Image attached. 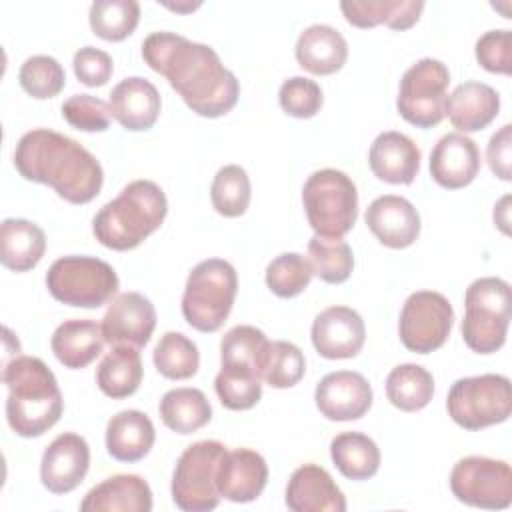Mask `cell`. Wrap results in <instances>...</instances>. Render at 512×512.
Returning a JSON list of instances; mask_svg holds the SVG:
<instances>
[{
    "label": "cell",
    "mask_w": 512,
    "mask_h": 512,
    "mask_svg": "<svg viewBox=\"0 0 512 512\" xmlns=\"http://www.w3.org/2000/svg\"><path fill=\"white\" fill-rule=\"evenodd\" d=\"M452 324L454 310L448 298L434 290H418L402 306L398 334L410 352L428 354L446 342Z\"/></svg>",
    "instance_id": "13"
},
{
    "label": "cell",
    "mask_w": 512,
    "mask_h": 512,
    "mask_svg": "<svg viewBox=\"0 0 512 512\" xmlns=\"http://www.w3.org/2000/svg\"><path fill=\"white\" fill-rule=\"evenodd\" d=\"M166 212L164 190L152 180H134L98 210L92 232L110 250H132L160 228Z\"/></svg>",
    "instance_id": "4"
},
{
    "label": "cell",
    "mask_w": 512,
    "mask_h": 512,
    "mask_svg": "<svg viewBox=\"0 0 512 512\" xmlns=\"http://www.w3.org/2000/svg\"><path fill=\"white\" fill-rule=\"evenodd\" d=\"M214 390L228 410H248L262 398V378L248 364L228 362L214 378Z\"/></svg>",
    "instance_id": "35"
},
{
    "label": "cell",
    "mask_w": 512,
    "mask_h": 512,
    "mask_svg": "<svg viewBox=\"0 0 512 512\" xmlns=\"http://www.w3.org/2000/svg\"><path fill=\"white\" fill-rule=\"evenodd\" d=\"M62 118L82 132H104L110 126V106L90 94H74L62 104Z\"/></svg>",
    "instance_id": "45"
},
{
    "label": "cell",
    "mask_w": 512,
    "mask_h": 512,
    "mask_svg": "<svg viewBox=\"0 0 512 512\" xmlns=\"http://www.w3.org/2000/svg\"><path fill=\"white\" fill-rule=\"evenodd\" d=\"M512 126L504 124L496 134H492L488 148H486V158L490 170L500 178V180H510L512 178Z\"/></svg>",
    "instance_id": "48"
},
{
    "label": "cell",
    "mask_w": 512,
    "mask_h": 512,
    "mask_svg": "<svg viewBox=\"0 0 512 512\" xmlns=\"http://www.w3.org/2000/svg\"><path fill=\"white\" fill-rule=\"evenodd\" d=\"M450 72L436 58H422L412 64L402 80L396 98L398 114L416 128L438 126L444 118Z\"/></svg>",
    "instance_id": "11"
},
{
    "label": "cell",
    "mask_w": 512,
    "mask_h": 512,
    "mask_svg": "<svg viewBox=\"0 0 512 512\" xmlns=\"http://www.w3.org/2000/svg\"><path fill=\"white\" fill-rule=\"evenodd\" d=\"M14 166L24 180L54 188L70 204L94 200L104 182L102 166L94 154L48 128H34L18 140Z\"/></svg>",
    "instance_id": "2"
},
{
    "label": "cell",
    "mask_w": 512,
    "mask_h": 512,
    "mask_svg": "<svg viewBox=\"0 0 512 512\" xmlns=\"http://www.w3.org/2000/svg\"><path fill=\"white\" fill-rule=\"evenodd\" d=\"M74 74L76 78L90 86V88H96V86H104L110 76H112V70H114V64H112V58L108 52L100 50V48H94V46H84L80 48L76 54H74Z\"/></svg>",
    "instance_id": "47"
},
{
    "label": "cell",
    "mask_w": 512,
    "mask_h": 512,
    "mask_svg": "<svg viewBox=\"0 0 512 512\" xmlns=\"http://www.w3.org/2000/svg\"><path fill=\"white\" fill-rule=\"evenodd\" d=\"M508 196H504L500 202H498V206H494V222L502 228V232H506L508 234V208H506V204H508Z\"/></svg>",
    "instance_id": "49"
},
{
    "label": "cell",
    "mask_w": 512,
    "mask_h": 512,
    "mask_svg": "<svg viewBox=\"0 0 512 512\" xmlns=\"http://www.w3.org/2000/svg\"><path fill=\"white\" fill-rule=\"evenodd\" d=\"M268 480L266 460L250 448L226 450L216 472V486L222 498L230 502L256 500Z\"/></svg>",
    "instance_id": "19"
},
{
    "label": "cell",
    "mask_w": 512,
    "mask_h": 512,
    "mask_svg": "<svg viewBox=\"0 0 512 512\" xmlns=\"http://www.w3.org/2000/svg\"><path fill=\"white\" fill-rule=\"evenodd\" d=\"M90 448L88 442L74 432L56 436L42 454L40 480L52 494L72 492L88 474Z\"/></svg>",
    "instance_id": "16"
},
{
    "label": "cell",
    "mask_w": 512,
    "mask_h": 512,
    "mask_svg": "<svg viewBox=\"0 0 512 512\" xmlns=\"http://www.w3.org/2000/svg\"><path fill=\"white\" fill-rule=\"evenodd\" d=\"M238 292V276L230 262L208 258L188 274L182 294L184 320L198 332H216L228 318Z\"/></svg>",
    "instance_id": "5"
},
{
    "label": "cell",
    "mask_w": 512,
    "mask_h": 512,
    "mask_svg": "<svg viewBox=\"0 0 512 512\" xmlns=\"http://www.w3.org/2000/svg\"><path fill=\"white\" fill-rule=\"evenodd\" d=\"M116 270L94 256H62L46 274L50 294L68 306L100 308L118 292Z\"/></svg>",
    "instance_id": "8"
},
{
    "label": "cell",
    "mask_w": 512,
    "mask_h": 512,
    "mask_svg": "<svg viewBox=\"0 0 512 512\" xmlns=\"http://www.w3.org/2000/svg\"><path fill=\"white\" fill-rule=\"evenodd\" d=\"M364 220L380 244L400 250L416 242L420 216L414 204L396 194H384L370 202Z\"/></svg>",
    "instance_id": "18"
},
{
    "label": "cell",
    "mask_w": 512,
    "mask_h": 512,
    "mask_svg": "<svg viewBox=\"0 0 512 512\" xmlns=\"http://www.w3.org/2000/svg\"><path fill=\"white\" fill-rule=\"evenodd\" d=\"M320 414L334 422L362 418L372 406V386L354 370H338L326 374L314 392Z\"/></svg>",
    "instance_id": "15"
},
{
    "label": "cell",
    "mask_w": 512,
    "mask_h": 512,
    "mask_svg": "<svg viewBox=\"0 0 512 512\" xmlns=\"http://www.w3.org/2000/svg\"><path fill=\"white\" fill-rule=\"evenodd\" d=\"M140 20V6L136 0H96L90 6L88 22L92 32L108 42L128 38Z\"/></svg>",
    "instance_id": "36"
},
{
    "label": "cell",
    "mask_w": 512,
    "mask_h": 512,
    "mask_svg": "<svg viewBox=\"0 0 512 512\" xmlns=\"http://www.w3.org/2000/svg\"><path fill=\"white\" fill-rule=\"evenodd\" d=\"M20 86L36 100H48L62 92L66 86V74L62 64L46 54H36L24 60L18 72Z\"/></svg>",
    "instance_id": "41"
},
{
    "label": "cell",
    "mask_w": 512,
    "mask_h": 512,
    "mask_svg": "<svg viewBox=\"0 0 512 512\" xmlns=\"http://www.w3.org/2000/svg\"><path fill=\"white\" fill-rule=\"evenodd\" d=\"M500 110L498 92L484 82H464L452 90L446 98L444 116L460 134L484 130Z\"/></svg>",
    "instance_id": "25"
},
{
    "label": "cell",
    "mask_w": 512,
    "mask_h": 512,
    "mask_svg": "<svg viewBox=\"0 0 512 512\" xmlns=\"http://www.w3.org/2000/svg\"><path fill=\"white\" fill-rule=\"evenodd\" d=\"M308 262L322 282L342 284L352 274L354 254L342 238L312 236L308 242Z\"/></svg>",
    "instance_id": "37"
},
{
    "label": "cell",
    "mask_w": 512,
    "mask_h": 512,
    "mask_svg": "<svg viewBox=\"0 0 512 512\" xmlns=\"http://www.w3.org/2000/svg\"><path fill=\"white\" fill-rule=\"evenodd\" d=\"M152 420L140 410H122L106 424V450L118 462H138L154 446Z\"/></svg>",
    "instance_id": "27"
},
{
    "label": "cell",
    "mask_w": 512,
    "mask_h": 512,
    "mask_svg": "<svg viewBox=\"0 0 512 512\" xmlns=\"http://www.w3.org/2000/svg\"><path fill=\"white\" fill-rule=\"evenodd\" d=\"M104 342L106 340L100 324L88 318H72L54 330L50 346L60 364L72 370H80L94 362L96 356H100Z\"/></svg>",
    "instance_id": "28"
},
{
    "label": "cell",
    "mask_w": 512,
    "mask_h": 512,
    "mask_svg": "<svg viewBox=\"0 0 512 512\" xmlns=\"http://www.w3.org/2000/svg\"><path fill=\"white\" fill-rule=\"evenodd\" d=\"M156 370L170 380H186L198 372L200 354L196 344L182 332H166L154 348Z\"/></svg>",
    "instance_id": "38"
},
{
    "label": "cell",
    "mask_w": 512,
    "mask_h": 512,
    "mask_svg": "<svg viewBox=\"0 0 512 512\" xmlns=\"http://www.w3.org/2000/svg\"><path fill=\"white\" fill-rule=\"evenodd\" d=\"M294 54L298 64L310 74L328 76L346 64L348 44L336 28L312 24L300 32Z\"/></svg>",
    "instance_id": "26"
},
{
    "label": "cell",
    "mask_w": 512,
    "mask_h": 512,
    "mask_svg": "<svg viewBox=\"0 0 512 512\" xmlns=\"http://www.w3.org/2000/svg\"><path fill=\"white\" fill-rule=\"evenodd\" d=\"M144 62L180 94L186 106L204 118L228 114L240 96L236 76L224 68L208 44L174 32H154L142 42Z\"/></svg>",
    "instance_id": "1"
},
{
    "label": "cell",
    "mask_w": 512,
    "mask_h": 512,
    "mask_svg": "<svg viewBox=\"0 0 512 512\" xmlns=\"http://www.w3.org/2000/svg\"><path fill=\"white\" fill-rule=\"evenodd\" d=\"M44 230L24 218H6L0 226V260L12 272L32 270L44 256Z\"/></svg>",
    "instance_id": "29"
},
{
    "label": "cell",
    "mask_w": 512,
    "mask_h": 512,
    "mask_svg": "<svg viewBox=\"0 0 512 512\" xmlns=\"http://www.w3.org/2000/svg\"><path fill=\"white\" fill-rule=\"evenodd\" d=\"M462 338L478 354H492L506 342L510 324V284L496 276L474 280L464 294Z\"/></svg>",
    "instance_id": "7"
},
{
    "label": "cell",
    "mask_w": 512,
    "mask_h": 512,
    "mask_svg": "<svg viewBox=\"0 0 512 512\" xmlns=\"http://www.w3.org/2000/svg\"><path fill=\"white\" fill-rule=\"evenodd\" d=\"M2 382L8 388L6 420L18 436H42L60 420L62 392L54 372L40 358L16 356L6 362Z\"/></svg>",
    "instance_id": "3"
},
{
    "label": "cell",
    "mask_w": 512,
    "mask_h": 512,
    "mask_svg": "<svg viewBox=\"0 0 512 512\" xmlns=\"http://www.w3.org/2000/svg\"><path fill=\"white\" fill-rule=\"evenodd\" d=\"M476 60L478 64L494 74L508 76L512 72V32L510 30H490L476 40Z\"/></svg>",
    "instance_id": "46"
},
{
    "label": "cell",
    "mask_w": 512,
    "mask_h": 512,
    "mask_svg": "<svg viewBox=\"0 0 512 512\" xmlns=\"http://www.w3.org/2000/svg\"><path fill=\"white\" fill-rule=\"evenodd\" d=\"M268 338L262 330L256 326L240 324L230 328L220 342V364L236 362V364H248L256 368L260 374V364L268 346Z\"/></svg>",
    "instance_id": "43"
},
{
    "label": "cell",
    "mask_w": 512,
    "mask_h": 512,
    "mask_svg": "<svg viewBox=\"0 0 512 512\" xmlns=\"http://www.w3.org/2000/svg\"><path fill=\"white\" fill-rule=\"evenodd\" d=\"M344 18L356 28L386 24L392 30L412 28L424 10L422 0H352L342 2Z\"/></svg>",
    "instance_id": "30"
},
{
    "label": "cell",
    "mask_w": 512,
    "mask_h": 512,
    "mask_svg": "<svg viewBox=\"0 0 512 512\" xmlns=\"http://www.w3.org/2000/svg\"><path fill=\"white\" fill-rule=\"evenodd\" d=\"M142 360L134 346H112L96 370L98 388L114 400L132 396L142 382Z\"/></svg>",
    "instance_id": "31"
},
{
    "label": "cell",
    "mask_w": 512,
    "mask_h": 512,
    "mask_svg": "<svg viewBox=\"0 0 512 512\" xmlns=\"http://www.w3.org/2000/svg\"><path fill=\"white\" fill-rule=\"evenodd\" d=\"M334 466L348 480H368L380 468V450L362 432H342L330 442Z\"/></svg>",
    "instance_id": "33"
},
{
    "label": "cell",
    "mask_w": 512,
    "mask_h": 512,
    "mask_svg": "<svg viewBox=\"0 0 512 512\" xmlns=\"http://www.w3.org/2000/svg\"><path fill=\"white\" fill-rule=\"evenodd\" d=\"M386 396L402 412L426 408L434 396L432 374L418 364H400L386 378Z\"/></svg>",
    "instance_id": "34"
},
{
    "label": "cell",
    "mask_w": 512,
    "mask_h": 512,
    "mask_svg": "<svg viewBox=\"0 0 512 512\" xmlns=\"http://www.w3.org/2000/svg\"><path fill=\"white\" fill-rule=\"evenodd\" d=\"M286 506L292 512H344L346 498L322 466L302 464L288 480Z\"/></svg>",
    "instance_id": "21"
},
{
    "label": "cell",
    "mask_w": 512,
    "mask_h": 512,
    "mask_svg": "<svg viewBox=\"0 0 512 512\" xmlns=\"http://www.w3.org/2000/svg\"><path fill=\"white\" fill-rule=\"evenodd\" d=\"M368 164L378 180L412 184L420 170V148L402 132H380L370 146Z\"/></svg>",
    "instance_id": "23"
},
{
    "label": "cell",
    "mask_w": 512,
    "mask_h": 512,
    "mask_svg": "<svg viewBox=\"0 0 512 512\" xmlns=\"http://www.w3.org/2000/svg\"><path fill=\"white\" fill-rule=\"evenodd\" d=\"M110 114L126 130H150L160 116V94L156 86L140 76L120 80L110 92Z\"/></svg>",
    "instance_id": "22"
},
{
    "label": "cell",
    "mask_w": 512,
    "mask_h": 512,
    "mask_svg": "<svg viewBox=\"0 0 512 512\" xmlns=\"http://www.w3.org/2000/svg\"><path fill=\"white\" fill-rule=\"evenodd\" d=\"M306 218L316 236L342 238L358 218V192L350 176L322 168L308 176L302 188Z\"/></svg>",
    "instance_id": "6"
},
{
    "label": "cell",
    "mask_w": 512,
    "mask_h": 512,
    "mask_svg": "<svg viewBox=\"0 0 512 512\" xmlns=\"http://www.w3.org/2000/svg\"><path fill=\"white\" fill-rule=\"evenodd\" d=\"M278 100L282 110L294 118H312L320 112L324 96L322 88L304 76H292L282 82Z\"/></svg>",
    "instance_id": "44"
},
{
    "label": "cell",
    "mask_w": 512,
    "mask_h": 512,
    "mask_svg": "<svg viewBox=\"0 0 512 512\" xmlns=\"http://www.w3.org/2000/svg\"><path fill=\"white\" fill-rule=\"evenodd\" d=\"M448 416L464 430H482L508 420L512 412L510 380L502 374L460 378L446 398Z\"/></svg>",
    "instance_id": "9"
},
{
    "label": "cell",
    "mask_w": 512,
    "mask_h": 512,
    "mask_svg": "<svg viewBox=\"0 0 512 512\" xmlns=\"http://www.w3.org/2000/svg\"><path fill=\"white\" fill-rule=\"evenodd\" d=\"M100 326L110 346L142 348L156 328L154 304L140 292H122L108 304Z\"/></svg>",
    "instance_id": "14"
},
{
    "label": "cell",
    "mask_w": 512,
    "mask_h": 512,
    "mask_svg": "<svg viewBox=\"0 0 512 512\" xmlns=\"http://www.w3.org/2000/svg\"><path fill=\"white\" fill-rule=\"evenodd\" d=\"M306 372V360L302 350L286 340L268 342L262 364L260 378L272 388H290L302 380Z\"/></svg>",
    "instance_id": "39"
},
{
    "label": "cell",
    "mask_w": 512,
    "mask_h": 512,
    "mask_svg": "<svg viewBox=\"0 0 512 512\" xmlns=\"http://www.w3.org/2000/svg\"><path fill=\"white\" fill-rule=\"evenodd\" d=\"M312 344L328 360L354 358L366 340L362 316L348 306H330L312 322Z\"/></svg>",
    "instance_id": "17"
},
{
    "label": "cell",
    "mask_w": 512,
    "mask_h": 512,
    "mask_svg": "<svg viewBox=\"0 0 512 512\" xmlns=\"http://www.w3.org/2000/svg\"><path fill=\"white\" fill-rule=\"evenodd\" d=\"M312 276L308 258L298 252H284L268 264L266 286L280 298H294L308 288Z\"/></svg>",
    "instance_id": "42"
},
{
    "label": "cell",
    "mask_w": 512,
    "mask_h": 512,
    "mask_svg": "<svg viewBox=\"0 0 512 512\" xmlns=\"http://www.w3.org/2000/svg\"><path fill=\"white\" fill-rule=\"evenodd\" d=\"M480 172V150L472 138L460 132L442 136L430 154L434 182L448 190L468 186Z\"/></svg>",
    "instance_id": "20"
},
{
    "label": "cell",
    "mask_w": 512,
    "mask_h": 512,
    "mask_svg": "<svg viewBox=\"0 0 512 512\" xmlns=\"http://www.w3.org/2000/svg\"><path fill=\"white\" fill-rule=\"evenodd\" d=\"M82 512H150L152 490L142 476L116 474L96 484L80 502Z\"/></svg>",
    "instance_id": "24"
},
{
    "label": "cell",
    "mask_w": 512,
    "mask_h": 512,
    "mask_svg": "<svg viewBox=\"0 0 512 512\" xmlns=\"http://www.w3.org/2000/svg\"><path fill=\"white\" fill-rule=\"evenodd\" d=\"M450 490L468 506L508 508L512 502V468L506 460L466 456L450 472Z\"/></svg>",
    "instance_id": "12"
},
{
    "label": "cell",
    "mask_w": 512,
    "mask_h": 512,
    "mask_svg": "<svg viewBox=\"0 0 512 512\" xmlns=\"http://www.w3.org/2000/svg\"><path fill=\"white\" fill-rule=\"evenodd\" d=\"M158 412L162 422L176 434H192L212 418V408L204 392L188 386L168 390L160 400Z\"/></svg>",
    "instance_id": "32"
},
{
    "label": "cell",
    "mask_w": 512,
    "mask_h": 512,
    "mask_svg": "<svg viewBox=\"0 0 512 512\" xmlns=\"http://www.w3.org/2000/svg\"><path fill=\"white\" fill-rule=\"evenodd\" d=\"M250 178L238 164L222 166L210 186V200L218 214L226 218L242 216L250 204Z\"/></svg>",
    "instance_id": "40"
},
{
    "label": "cell",
    "mask_w": 512,
    "mask_h": 512,
    "mask_svg": "<svg viewBox=\"0 0 512 512\" xmlns=\"http://www.w3.org/2000/svg\"><path fill=\"white\" fill-rule=\"evenodd\" d=\"M226 450L218 440H200L180 454L172 474V500L180 510L208 512L218 506L216 472Z\"/></svg>",
    "instance_id": "10"
}]
</instances>
